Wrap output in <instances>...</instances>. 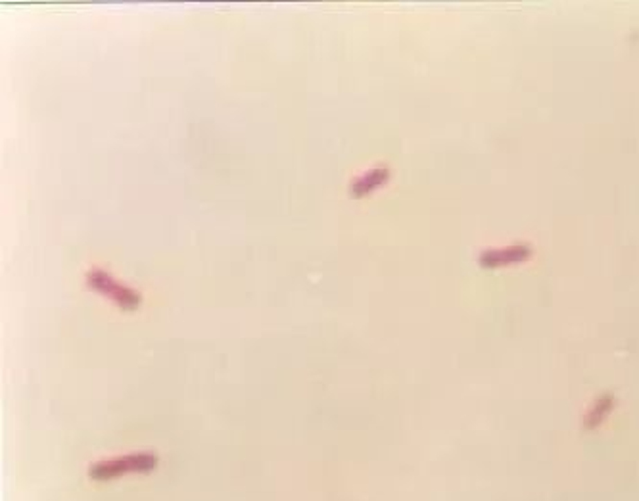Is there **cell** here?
<instances>
[{"label": "cell", "instance_id": "3", "mask_svg": "<svg viewBox=\"0 0 639 501\" xmlns=\"http://www.w3.org/2000/svg\"><path fill=\"white\" fill-rule=\"evenodd\" d=\"M613 407H615V396L613 394H603L601 398H597V402L593 403V407L588 411V415L584 419V427L597 428L606 419V415L613 411Z\"/></svg>", "mask_w": 639, "mask_h": 501}, {"label": "cell", "instance_id": "1", "mask_svg": "<svg viewBox=\"0 0 639 501\" xmlns=\"http://www.w3.org/2000/svg\"><path fill=\"white\" fill-rule=\"evenodd\" d=\"M158 467V455L154 452L127 453L116 459H106L94 463L89 468L92 480H112L129 473H152Z\"/></svg>", "mask_w": 639, "mask_h": 501}, {"label": "cell", "instance_id": "5", "mask_svg": "<svg viewBox=\"0 0 639 501\" xmlns=\"http://www.w3.org/2000/svg\"><path fill=\"white\" fill-rule=\"evenodd\" d=\"M528 254V248L526 246H509L503 250H493L490 254H486V263H490V260H496L493 263L499 262H513V260H520L524 255Z\"/></svg>", "mask_w": 639, "mask_h": 501}, {"label": "cell", "instance_id": "2", "mask_svg": "<svg viewBox=\"0 0 639 501\" xmlns=\"http://www.w3.org/2000/svg\"><path fill=\"white\" fill-rule=\"evenodd\" d=\"M89 282H91L92 288H98V290H102V292L110 294V296L116 300L117 304H123V305L139 304V296L134 294L133 288L119 285V282H117L112 275H108V273L96 269V271L89 275Z\"/></svg>", "mask_w": 639, "mask_h": 501}, {"label": "cell", "instance_id": "4", "mask_svg": "<svg viewBox=\"0 0 639 501\" xmlns=\"http://www.w3.org/2000/svg\"><path fill=\"white\" fill-rule=\"evenodd\" d=\"M388 177V169L386 167H373L371 171H367L365 175H361L356 182H353V192L356 194H363L369 189H374L382 182L386 181Z\"/></svg>", "mask_w": 639, "mask_h": 501}]
</instances>
